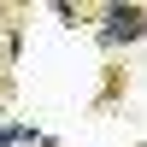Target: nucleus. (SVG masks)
Instances as JSON below:
<instances>
[{
	"label": "nucleus",
	"mask_w": 147,
	"mask_h": 147,
	"mask_svg": "<svg viewBox=\"0 0 147 147\" xmlns=\"http://www.w3.org/2000/svg\"><path fill=\"white\" fill-rule=\"evenodd\" d=\"M136 35H141V6L106 12V41H136Z\"/></svg>",
	"instance_id": "obj_1"
},
{
	"label": "nucleus",
	"mask_w": 147,
	"mask_h": 147,
	"mask_svg": "<svg viewBox=\"0 0 147 147\" xmlns=\"http://www.w3.org/2000/svg\"><path fill=\"white\" fill-rule=\"evenodd\" d=\"M0 141H6V147H47V136H35V129H24V124H6Z\"/></svg>",
	"instance_id": "obj_2"
}]
</instances>
